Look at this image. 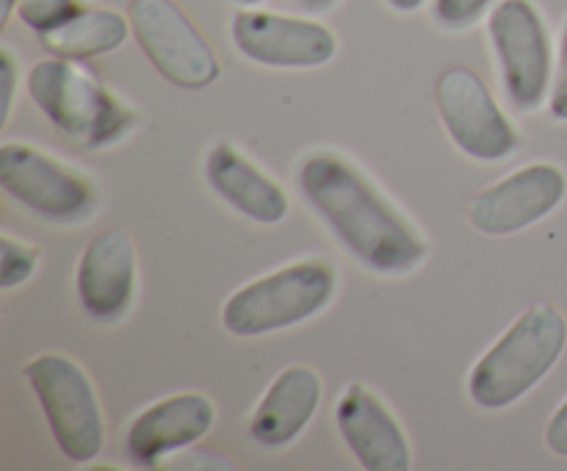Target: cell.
<instances>
[{"mask_svg": "<svg viewBox=\"0 0 567 471\" xmlns=\"http://www.w3.org/2000/svg\"><path fill=\"white\" fill-rule=\"evenodd\" d=\"M297 181L310 208L371 272L408 275L430 255L421 233L341 155H310Z\"/></svg>", "mask_w": 567, "mask_h": 471, "instance_id": "1", "label": "cell"}, {"mask_svg": "<svg viewBox=\"0 0 567 471\" xmlns=\"http://www.w3.org/2000/svg\"><path fill=\"white\" fill-rule=\"evenodd\" d=\"M28 98L50 125L78 147L103 150L136 131V111L127 109L78 59L50 55L25 78Z\"/></svg>", "mask_w": 567, "mask_h": 471, "instance_id": "2", "label": "cell"}, {"mask_svg": "<svg viewBox=\"0 0 567 471\" xmlns=\"http://www.w3.org/2000/svg\"><path fill=\"white\" fill-rule=\"evenodd\" d=\"M567 319L551 303H537L476 360L468 393L482 410H504L524 399L563 358Z\"/></svg>", "mask_w": 567, "mask_h": 471, "instance_id": "3", "label": "cell"}, {"mask_svg": "<svg viewBox=\"0 0 567 471\" xmlns=\"http://www.w3.org/2000/svg\"><path fill=\"white\" fill-rule=\"evenodd\" d=\"M336 286L338 277L330 264L297 260L230 294L221 308V325L238 338H258L297 327L330 305Z\"/></svg>", "mask_w": 567, "mask_h": 471, "instance_id": "4", "label": "cell"}, {"mask_svg": "<svg viewBox=\"0 0 567 471\" xmlns=\"http://www.w3.org/2000/svg\"><path fill=\"white\" fill-rule=\"evenodd\" d=\"M55 447L72 463H92L105 443V421L97 391L86 371L61 352H42L22 369Z\"/></svg>", "mask_w": 567, "mask_h": 471, "instance_id": "5", "label": "cell"}, {"mask_svg": "<svg viewBox=\"0 0 567 471\" xmlns=\"http://www.w3.org/2000/svg\"><path fill=\"white\" fill-rule=\"evenodd\" d=\"M0 186L22 208L55 225L86 222L97 208V192L86 177L25 142L0 147Z\"/></svg>", "mask_w": 567, "mask_h": 471, "instance_id": "6", "label": "cell"}, {"mask_svg": "<svg viewBox=\"0 0 567 471\" xmlns=\"http://www.w3.org/2000/svg\"><path fill=\"white\" fill-rule=\"evenodd\" d=\"M127 20L142 53L169 83L194 92L219 78L221 64L214 48L177 3L131 0Z\"/></svg>", "mask_w": 567, "mask_h": 471, "instance_id": "7", "label": "cell"}, {"mask_svg": "<svg viewBox=\"0 0 567 471\" xmlns=\"http://www.w3.org/2000/svg\"><path fill=\"white\" fill-rule=\"evenodd\" d=\"M487 28L509 103L518 111L540 109L551 83V42L540 11L529 0H502Z\"/></svg>", "mask_w": 567, "mask_h": 471, "instance_id": "8", "label": "cell"}, {"mask_svg": "<svg viewBox=\"0 0 567 471\" xmlns=\"http://www.w3.org/2000/svg\"><path fill=\"white\" fill-rule=\"evenodd\" d=\"M437 111L452 142L476 161H504L518 150V133L487 83L471 66H449L435 86Z\"/></svg>", "mask_w": 567, "mask_h": 471, "instance_id": "9", "label": "cell"}, {"mask_svg": "<svg viewBox=\"0 0 567 471\" xmlns=\"http://www.w3.org/2000/svg\"><path fill=\"white\" fill-rule=\"evenodd\" d=\"M233 44L244 59L280 70H313L336 59L338 39L324 22L244 9L233 17Z\"/></svg>", "mask_w": 567, "mask_h": 471, "instance_id": "10", "label": "cell"}, {"mask_svg": "<svg viewBox=\"0 0 567 471\" xmlns=\"http://www.w3.org/2000/svg\"><path fill=\"white\" fill-rule=\"evenodd\" d=\"M565 194L567 177L559 166H520L513 175L474 194L468 203V219L487 236H513L554 214L563 205Z\"/></svg>", "mask_w": 567, "mask_h": 471, "instance_id": "11", "label": "cell"}, {"mask_svg": "<svg viewBox=\"0 0 567 471\" xmlns=\"http://www.w3.org/2000/svg\"><path fill=\"white\" fill-rule=\"evenodd\" d=\"M75 291L83 314L103 325H114L131 310L136 294V244L131 233L111 227L83 247Z\"/></svg>", "mask_w": 567, "mask_h": 471, "instance_id": "12", "label": "cell"}, {"mask_svg": "<svg viewBox=\"0 0 567 471\" xmlns=\"http://www.w3.org/2000/svg\"><path fill=\"white\" fill-rule=\"evenodd\" d=\"M338 432L365 471H408L413 463L410 441L391 410L360 382L343 388L336 405Z\"/></svg>", "mask_w": 567, "mask_h": 471, "instance_id": "13", "label": "cell"}, {"mask_svg": "<svg viewBox=\"0 0 567 471\" xmlns=\"http://www.w3.org/2000/svg\"><path fill=\"white\" fill-rule=\"evenodd\" d=\"M216 421V408L203 393H175L150 405L127 430V458L138 469H155L161 460L203 441Z\"/></svg>", "mask_w": 567, "mask_h": 471, "instance_id": "14", "label": "cell"}, {"mask_svg": "<svg viewBox=\"0 0 567 471\" xmlns=\"http://www.w3.org/2000/svg\"><path fill=\"white\" fill-rule=\"evenodd\" d=\"M321 391V377L310 366L282 369L249 419L252 441L266 449H282L297 441L319 410Z\"/></svg>", "mask_w": 567, "mask_h": 471, "instance_id": "15", "label": "cell"}, {"mask_svg": "<svg viewBox=\"0 0 567 471\" xmlns=\"http://www.w3.org/2000/svg\"><path fill=\"white\" fill-rule=\"evenodd\" d=\"M205 177L225 203L258 225H280L288 216V197L280 183L255 166L236 144L219 142L210 147Z\"/></svg>", "mask_w": 567, "mask_h": 471, "instance_id": "16", "label": "cell"}, {"mask_svg": "<svg viewBox=\"0 0 567 471\" xmlns=\"http://www.w3.org/2000/svg\"><path fill=\"white\" fill-rule=\"evenodd\" d=\"M131 20L114 9H81L55 31L42 33V44L64 59H94L122 48L131 37Z\"/></svg>", "mask_w": 567, "mask_h": 471, "instance_id": "17", "label": "cell"}, {"mask_svg": "<svg viewBox=\"0 0 567 471\" xmlns=\"http://www.w3.org/2000/svg\"><path fill=\"white\" fill-rule=\"evenodd\" d=\"M37 247H31V244L25 242H17V238L11 236H3V242H0V288H3V291H11V288L31 280V275L37 272Z\"/></svg>", "mask_w": 567, "mask_h": 471, "instance_id": "18", "label": "cell"}, {"mask_svg": "<svg viewBox=\"0 0 567 471\" xmlns=\"http://www.w3.org/2000/svg\"><path fill=\"white\" fill-rule=\"evenodd\" d=\"M78 11H81L78 0H20L17 3V17L39 37L61 28Z\"/></svg>", "mask_w": 567, "mask_h": 471, "instance_id": "19", "label": "cell"}, {"mask_svg": "<svg viewBox=\"0 0 567 471\" xmlns=\"http://www.w3.org/2000/svg\"><path fill=\"white\" fill-rule=\"evenodd\" d=\"M491 3L493 0H435V17L443 28H468Z\"/></svg>", "mask_w": 567, "mask_h": 471, "instance_id": "20", "label": "cell"}, {"mask_svg": "<svg viewBox=\"0 0 567 471\" xmlns=\"http://www.w3.org/2000/svg\"><path fill=\"white\" fill-rule=\"evenodd\" d=\"M551 114L557 116V120L567 122V25L563 33V48H559L557 81H554V94H551Z\"/></svg>", "mask_w": 567, "mask_h": 471, "instance_id": "21", "label": "cell"}, {"mask_svg": "<svg viewBox=\"0 0 567 471\" xmlns=\"http://www.w3.org/2000/svg\"><path fill=\"white\" fill-rule=\"evenodd\" d=\"M546 447L557 458H567V399L557 408V413L546 424Z\"/></svg>", "mask_w": 567, "mask_h": 471, "instance_id": "22", "label": "cell"}, {"mask_svg": "<svg viewBox=\"0 0 567 471\" xmlns=\"http://www.w3.org/2000/svg\"><path fill=\"white\" fill-rule=\"evenodd\" d=\"M0 81H3V122H9L17 89V61L9 50H0Z\"/></svg>", "mask_w": 567, "mask_h": 471, "instance_id": "23", "label": "cell"}, {"mask_svg": "<svg viewBox=\"0 0 567 471\" xmlns=\"http://www.w3.org/2000/svg\"><path fill=\"white\" fill-rule=\"evenodd\" d=\"M17 3L20 0H0V25H9L11 14H17Z\"/></svg>", "mask_w": 567, "mask_h": 471, "instance_id": "24", "label": "cell"}, {"mask_svg": "<svg viewBox=\"0 0 567 471\" xmlns=\"http://www.w3.org/2000/svg\"><path fill=\"white\" fill-rule=\"evenodd\" d=\"M388 6L396 11H402V14H408V11H415L424 6V0H388Z\"/></svg>", "mask_w": 567, "mask_h": 471, "instance_id": "25", "label": "cell"}, {"mask_svg": "<svg viewBox=\"0 0 567 471\" xmlns=\"http://www.w3.org/2000/svg\"><path fill=\"white\" fill-rule=\"evenodd\" d=\"M302 3L308 6V9H327V6H332L336 0H302Z\"/></svg>", "mask_w": 567, "mask_h": 471, "instance_id": "26", "label": "cell"}, {"mask_svg": "<svg viewBox=\"0 0 567 471\" xmlns=\"http://www.w3.org/2000/svg\"><path fill=\"white\" fill-rule=\"evenodd\" d=\"M238 3H244V6H255V3H264V0H238Z\"/></svg>", "mask_w": 567, "mask_h": 471, "instance_id": "27", "label": "cell"}]
</instances>
